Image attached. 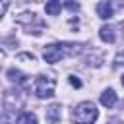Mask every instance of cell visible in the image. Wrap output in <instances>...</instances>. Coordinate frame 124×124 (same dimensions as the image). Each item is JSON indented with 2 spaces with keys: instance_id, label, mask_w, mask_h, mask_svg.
Returning <instances> with one entry per match:
<instances>
[{
  "instance_id": "cell-1",
  "label": "cell",
  "mask_w": 124,
  "mask_h": 124,
  "mask_svg": "<svg viewBox=\"0 0 124 124\" xmlns=\"http://www.w3.org/2000/svg\"><path fill=\"white\" fill-rule=\"evenodd\" d=\"M97 116H99V110H97L95 103H91V101L79 103V105L74 108V112H72L74 124H93V122L97 120Z\"/></svg>"
},
{
  "instance_id": "cell-2",
  "label": "cell",
  "mask_w": 124,
  "mask_h": 124,
  "mask_svg": "<svg viewBox=\"0 0 124 124\" xmlns=\"http://www.w3.org/2000/svg\"><path fill=\"white\" fill-rule=\"evenodd\" d=\"M54 87H56V79L52 76H37L33 81V91L39 99H46L54 95Z\"/></svg>"
},
{
  "instance_id": "cell-3",
  "label": "cell",
  "mask_w": 124,
  "mask_h": 124,
  "mask_svg": "<svg viewBox=\"0 0 124 124\" xmlns=\"http://www.w3.org/2000/svg\"><path fill=\"white\" fill-rule=\"evenodd\" d=\"M62 56H66V48H64L62 45H58V43L48 45V46L45 48V52H43V58H45V62H48V64H56Z\"/></svg>"
},
{
  "instance_id": "cell-4",
  "label": "cell",
  "mask_w": 124,
  "mask_h": 124,
  "mask_svg": "<svg viewBox=\"0 0 124 124\" xmlns=\"http://www.w3.org/2000/svg\"><path fill=\"white\" fill-rule=\"evenodd\" d=\"M97 16H99L101 19L112 17V4H110V2H99V4H97Z\"/></svg>"
},
{
  "instance_id": "cell-5",
  "label": "cell",
  "mask_w": 124,
  "mask_h": 124,
  "mask_svg": "<svg viewBox=\"0 0 124 124\" xmlns=\"http://www.w3.org/2000/svg\"><path fill=\"white\" fill-rule=\"evenodd\" d=\"M101 105L103 107H114L116 105V93L112 91V89H107V91H103L101 93Z\"/></svg>"
},
{
  "instance_id": "cell-6",
  "label": "cell",
  "mask_w": 124,
  "mask_h": 124,
  "mask_svg": "<svg viewBox=\"0 0 124 124\" xmlns=\"http://www.w3.org/2000/svg\"><path fill=\"white\" fill-rule=\"evenodd\" d=\"M60 120V107L58 105H50L46 108V122L48 124H56Z\"/></svg>"
},
{
  "instance_id": "cell-7",
  "label": "cell",
  "mask_w": 124,
  "mask_h": 124,
  "mask_svg": "<svg viewBox=\"0 0 124 124\" xmlns=\"http://www.w3.org/2000/svg\"><path fill=\"white\" fill-rule=\"evenodd\" d=\"M99 37L105 41V43H114V29L108 27V25H103L99 29Z\"/></svg>"
},
{
  "instance_id": "cell-8",
  "label": "cell",
  "mask_w": 124,
  "mask_h": 124,
  "mask_svg": "<svg viewBox=\"0 0 124 124\" xmlns=\"http://www.w3.org/2000/svg\"><path fill=\"white\" fill-rule=\"evenodd\" d=\"M60 10H62V4H60L58 0H50V2H46V6H45V12H46L48 16H58Z\"/></svg>"
},
{
  "instance_id": "cell-9",
  "label": "cell",
  "mask_w": 124,
  "mask_h": 124,
  "mask_svg": "<svg viewBox=\"0 0 124 124\" xmlns=\"http://www.w3.org/2000/svg\"><path fill=\"white\" fill-rule=\"evenodd\" d=\"M17 124H37V116L33 112H21L17 116Z\"/></svg>"
},
{
  "instance_id": "cell-10",
  "label": "cell",
  "mask_w": 124,
  "mask_h": 124,
  "mask_svg": "<svg viewBox=\"0 0 124 124\" xmlns=\"http://www.w3.org/2000/svg\"><path fill=\"white\" fill-rule=\"evenodd\" d=\"M6 76H8L10 81H14V83H23V81H25V76H23L21 72H17V70H8Z\"/></svg>"
},
{
  "instance_id": "cell-11",
  "label": "cell",
  "mask_w": 124,
  "mask_h": 124,
  "mask_svg": "<svg viewBox=\"0 0 124 124\" xmlns=\"http://www.w3.org/2000/svg\"><path fill=\"white\" fill-rule=\"evenodd\" d=\"M68 79H70V83H72V87H76V89H79V87H81V79H78L76 76H70Z\"/></svg>"
},
{
  "instance_id": "cell-12",
  "label": "cell",
  "mask_w": 124,
  "mask_h": 124,
  "mask_svg": "<svg viewBox=\"0 0 124 124\" xmlns=\"http://www.w3.org/2000/svg\"><path fill=\"white\" fill-rule=\"evenodd\" d=\"M17 60H31V62H33V60H35V56H33V54H19V56H17Z\"/></svg>"
},
{
  "instance_id": "cell-13",
  "label": "cell",
  "mask_w": 124,
  "mask_h": 124,
  "mask_svg": "<svg viewBox=\"0 0 124 124\" xmlns=\"http://www.w3.org/2000/svg\"><path fill=\"white\" fill-rule=\"evenodd\" d=\"M122 85H124V76H122Z\"/></svg>"
},
{
  "instance_id": "cell-14",
  "label": "cell",
  "mask_w": 124,
  "mask_h": 124,
  "mask_svg": "<svg viewBox=\"0 0 124 124\" xmlns=\"http://www.w3.org/2000/svg\"><path fill=\"white\" fill-rule=\"evenodd\" d=\"M4 124H8V122H4Z\"/></svg>"
}]
</instances>
